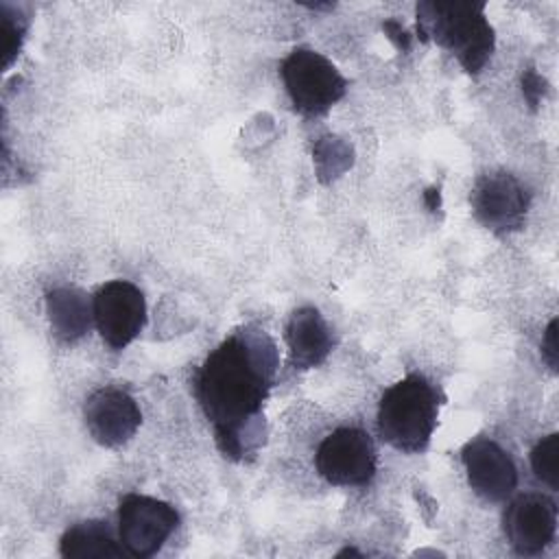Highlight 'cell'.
I'll return each instance as SVG.
<instances>
[{
  "label": "cell",
  "mask_w": 559,
  "mask_h": 559,
  "mask_svg": "<svg viewBox=\"0 0 559 559\" xmlns=\"http://www.w3.org/2000/svg\"><path fill=\"white\" fill-rule=\"evenodd\" d=\"M314 465L319 476L330 485L362 487L376 474V445L360 428H336L319 443Z\"/></svg>",
  "instance_id": "6"
},
{
  "label": "cell",
  "mask_w": 559,
  "mask_h": 559,
  "mask_svg": "<svg viewBox=\"0 0 559 559\" xmlns=\"http://www.w3.org/2000/svg\"><path fill=\"white\" fill-rule=\"evenodd\" d=\"M502 531L518 555H542L557 535L555 500L544 493H520L504 509Z\"/></svg>",
  "instance_id": "9"
},
{
  "label": "cell",
  "mask_w": 559,
  "mask_h": 559,
  "mask_svg": "<svg viewBox=\"0 0 559 559\" xmlns=\"http://www.w3.org/2000/svg\"><path fill=\"white\" fill-rule=\"evenodd\" d=\"M522 92H524L526 103L535 109L539 105V100L548 94V83L533 68H528L522 72Z\"/></svg>",
  "instance_id": "17"
},
{
  "label": "cell",
  "mask_w": 559,
  "mask_h": 559,
  "mask_svg": "<svg viewBox=\"0 0 559 559\" xmlns=\"http://www.w3.org/2000/svg\"><path fill=\"white\" fill-rule=\"evenodd\" d=\"M439 190H435V188H428L426 192H424V197H426V205L430 207V210H437V205H439V194H437Z\"/></svg>",
  "instance_id": "20"
},
{
  "label": "cell",
  "mask_w": 559,
  "mask_h": 559,
  "mask_svg": "<svg viewBox=\"0 0 559 559\" xmlns=\"http://www.w3.org/2000/svg\"><path fill=\"white\" fill-rule=\"evenodd\" d=\"M94 323L111 349H124L146 323L144 293L127 280H111L92 297Z\"/></svg>",
  "instance_id": "8"
},
{
  "label": "cell",
  "mask_w": 559,
  "mask_h": 559,
  "mask_svg": "<svg viewBox=\"0 0 559 559\" xmlns=\"http://www.w3.org/2000/svg\"><path fill=\"white\" fill-rule=\"evenodd\" d=\"M469 203L480 225L493 234H509L524 225L531 194L515 175L491 170L476 179Z\"/></svg>",
  "instance_id": "7"
},
{
  "label": "cell",
  "mask_w": 559,
  "mask_h": 559,
  "mask_svg": "<svg viewBox=\"0 0 559 559\" xmlns=\"http://www.w3.org/2000/svg\"><path fill=\"white\" fill-rule=\"evenodd\" d=\"M280 72L290 103L304 116L325 114L347 92V81L336 66L306 46L290 50Z\"/></svg>",
  "instance_id": "4"
},
{
  "label": "cell",
  "mask_w": 559,
  "mask_h": 559,
  "mask_svg": "<svg viewBox=\"0 0 559 559\" xmlns=\"http://www.w3.org/2000/svg\"><path fill=\"white\" fill-rule=\"evenodd\" d=\"M391 26L395 28V33H389V31H384L386 35H389V39L397 46V48H402V50H408V33L397 24V22H393L391 20Z\"/></svg>",
  "instance_id": "19"
},
{
  "label": "cell",
  "mask_w": 559,
  "mask_h": 559,
  "mask_svg": "<svg viewBox=\"0 0 559 559\" xmlns=\"http://www.w3.org/2000/svg\"><path fill=\"white\" fill-rule=\"evenodd\" d=\"M417 35L450 50L469 74L485 68L496 39L483 2H419Z\"/></svg>",
  "instance_id": "2"
},
{
  "label": "cell",
  "mask_w": 559,
  "mask_h": 559,
  "mask_svg": "<svg viewBox=\"0 0 559 559\" xmlns=\"http://www.w3.org/2000/svg\"><path fill=\"white\" fill-rule=\"evenodd\" d=\"M0 22H2V39H4V66H11V61L15 59L24 33H26V20L22 17L20 11L0 4Z\"/></svg>",
  "instance_id": "16"
},
{
  "label": "cell",
  "mask_w": 559,
  "mask_h": 559,
  "mask_svg": "<svg viewBox=\"0 0 559 559\" xmlns=\"http://www.w3.org/2000/svg\"><path fill=\"white\" fill-rule=\"evenodd\" d=\"M277 367L273 338L258 325H245L214 347L194 371V397L227 459L245 461L264 443L262 406Z\"/></svg>",
  "instance_id": "1"
},
{
  "label": "cell",
  "mask_w": 559,
  "mask_h": 559,
  "mask_svg": "<svg viewBox=\"0 0 559 559\" xmlns=\"http://www.w3.org/2000/svg\"><path fill=\"white\" fill-rule=\"evenodd\" d=\"M83 419L92 439L105 448L127 443L142 424V411L131 393L118 386L96 389L83 406Z\"/></svg>",
  "instance_id": "10"
},
{
  "label": "cell",
  "mask_w": 559,
  "mask_h": 559,
  "mask_svg": "<svg viewBox=\"0 0 559 559\" xmlns=\"http://www.w3.org/2000/svg\"><path fill=\"white\" fill-rule=\"evenodd\" d=\"M533 474L550 489L559 487V435L552 432L539 439L531 450Z\"/></svg>",
  "instance_id": "15"
},
{
  "label": "cell",
  "mask_w": 559,
  "mask_h": 559,
  "mask_svg": "<svg viewBox=\"0 0 559 559\" xmlns=\"http://www.w3.org/2000/svg\"><path fill=\"white\" fill-rule=\"evenodd\" d=\"M114 537L107 522L85 520L70 526L59 539V555L66 559H107L124 557L127 550Z\"/></svg>",
  "instance_id": "14"
},
{
  "label": "cell",
  "mask_w": 559,
  "mask_h": 559,
  "mask_svg": "<svg viewBox=\"0 0 559 559\" xmlns=\"http://www.w3.org/2000/svg\"><path fill=\"white\" fill-rule=\"evenodd\" d=\"M46 312L50 330L59 343H76L92 325L94 308L83 290L74 286L55 288L46 295Z\"/></svg>",
  "instance_id": "13"
},
{
  "label": "cell",
  "mask_w": 559,
  "mask_h": 559,
  "mask_svg": "<svg viewBox=\"0 0 559 559\" xmlns=\"http://www.w3.org/2000/svg\"><path fill=\"white\" fill-rule=\"evenodd\" d=\"M179 526L173 504L144 493H127L118 504V539L129 557H153Z\"/></svg>",
  "instance_id": "5"
},
{
  "label": "cell",
  "mask_w": 559,
  "mask_h": 559,
  "mask_svg": "<svg viewBox=\"0 0 559 559\" xmlns=\"http://www.w3.org/2000/svg\"><path fill=\"white\" fill-rule=\"evenodd\" d=\"M439 389L421 373H408L391 384L378 404V432L400 452H424L437 428Z\"/></svg>",
  "instance_id": "3"
},
{
  "label": "cell",
  "mask_w": 559,
  "mask_h": 559,
  "mask_svg": "<svg viewBox=\"0 0 559 559\" xmlns=\"http://www.w3.org/2000/svg\"><path fill=\"white\" fill-rule=\"evenodd\" d=\"M542 358L546 360V365L557 371L559 367V349H557V319H552L546 328L544 341H542Z\"/></svg>",
  "instance_id": "18"
},
{
  "label": "cell",
  "mask_w": 559,
  "mask_h": 559,
  "mask_svg": "<svg viewBox=\"0 0 559 559\" xmlns=\"http://www.w3.org/2000/svg\"><path fill=\"white\" fill-rule=\"evenodd\" d=\"M467 483L487 502L507 500L518 487V467L507 450L489 437H476L461 450Z\"/></svg>",
  "instance_id": "11"
},
{
  "label": "cell",
  "mask_w": 559,
  "mask_h": 559,
  "mask_svg": "<svg viewBox=\"0 0 559 559\" xmlns=\"http://www.w3.org/2000/svg\"><path fill=\"white\" fill-rule=\"evenodd\" d=\"M286 345L295 369H310L328 358L332 352V332L317 308L301 306L290 314Z\"/></svg>",
  "instance_id": "12"
}]
</instances>
